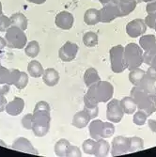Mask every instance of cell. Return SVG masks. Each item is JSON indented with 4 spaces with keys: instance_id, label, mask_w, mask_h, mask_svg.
Instances as JSON below:
<instances>
[{
    "instance_id": "obj_1",
    "label": "cell",
    "mask_w": 156,
    "mask_h": 157,
    "mask_svg": "<svg viewBox=\"0 0 156 157\" xmlns=\"http://www.w3.org/2000/svg\"><path fill=\"white\" fill-rule=\"evenodd\" d=\"M130 95L135 100L137 108L145 111L148 116L156 112V95L148 93L138 86H135L131 90Z\"/></svg>"
},
{
    "instance_id": "obj_2",
    "label": "cell",
    "mask_w": 156,
    "mask_h": 157,
    "mask_svg": "<svg viewBox=\"0 0 156 157\" xmlns=\"http://www.w3.org/2000/svg\"><path fill=\"white\" fill-rule=\"evenodd\" d=\"M91 99L99 103H106L112 99L114 94V87L108 81L100 80L89 88L86 93Z\"/></svg>"
},
{
    "instance_id": "obj_3",
    "label": "cell",
    "mask_w": 156,
    "mask_h": 157,
    "mask_svg": "<svg viewBox=\"0 0 156 157\" xmlns=\"http://www.w3.org/2000/svg\"><path fill=\"white\" fill-rule=\"evenodd\" d=\"M51 116L48 110L33 111V127L32 131L37 137H42L48 134L50 130Z\"/></svg>"
},
{
    "instance_id": "obj_4",
    "label": "cell",
    "mask_w": 156,
    "mask_h": 157,
    "mask_svg": "<svg viewBox=\"0 0 156 157\" xmlns=\"http://www.w3.org/2000/svg\"><path fill=\"white\" fill-rule=\"evenodd\" d=\"M143 49L136 44H129L124 47V60L129 71L139 68L143 63Z\"/></svg>"
},
{
    "instance_id": "obj_5",
    "label": "cell",
    "mask_w": 156,
    "mask_h": 157,
    "mask_svg": "<svg viewBox=\"0 0 156 157\" xmlns=\"http://www.w3.org/2000/svg\"><path fill=\"white\" fill-rule=\"evenodd\" d=\"M5 40L7 41V45L13 49H23L27 44V37L25 31L13 25L6 31Z\"/></svg>"
},
{
    "instance_id": "obj_6",
    "label": "cell",
    "mask_w": 156,
    "mask_h": 157,
    "mask_svg": "<svg viewBox=\"0 0 156 157\" xmlns=\"http://www.w3.org/2000/svg\"><path fill=\"white\" fill-rule=\"evenodd\" d=\"M111 70L115 74H120L127 69L124 60V47L120 44L113 46L109 50Z\"/></svg>"
},
{
    "instance_id": "obj_7",
    "label": "cell",
    "mask_w": 156,
    "mask_h": 157,
    "mask_svg": "<svg viewBox=\"0 0 156 157\" xmlns=\"http://www.w3.org/2000/svg\"><path fill=\"white\" fill-rule=\"evenodd\" d=\"M123 116L124 112L122 110L120 101L118 99L110 100L106 106V119L113 123H119L121 121Z\"/></svg>"
},
{
    "instance_id": "obj_8",
    "label": "cell",
    "mask_w": 156,
    "mask_h": 157,
    "mask_svg": "<svg viewBox=\"0 0 156 157\" xmlns=\"http://www.w3.org/2000/svg\"><path fill=\"white\" fill-rule=\"evenodd\" d=\"M130 138L123 136H118L112 140L111 145V155L119 156L129 152Z\"/></svg>"
},
{
    "instance_id": "obj_9",
    "label": "cell",
    "mask_w": 156,
    "mask_h": 157,
    "mask_svg": "<svg viewBox=\"0 0 156 157\" xmlns=\"http://www.w3.org/2000/svg\"><path fill=\"white\" fill-rule=\"evenodd\" d=\"M78 50L79 47L76 44L67 41L60 47L59 51V56L63 62H70L76 58Z\"/></svg>"
},
{
    "instance_id": "obj_10",
    "label": "cell",
    "mask_w": 156,
    "mask_h": 157,
    "mask_svg": "<svg viewBox=\"0 0 156 157\" xmlns=\"http://www.w3.org/2000/svg\"><path fill=\"white\" fill-rule=\"evenodd\" d=\"M147 25L142 19H135L126 25V33L131 38H137L146 33Z\"/></svg>"
},
{
    "instance_id": "obj_11",
    "label": "cell",
    "mask_w": 156,
    "mask_h": 157,
    "mask_svg": "<svg viewBox=\"0 0 156 157\" xmlns=\"http://www.w3.org/2000/svg\"><path fill=\"white\" fill-rule=\"evenodd\" d=\"M101 13V22L110 23L118 17H120V13L116 2H110L105 4L104 8L100 10Z\"/></svg>"
},
{
    "instance_id": "obj_12",
    "label": "cell",
    "mask_w": 156,
    "mask_h": 157,
    "mask_svg": "<svg viewBox=\"0 0 156 157\" xmlns=\"http://www.w3.org/2000/svg\"><path fill=\"white\" fill-rule=\"evenodd\" d=\"M74 22V15L68 11H60L56 14L55 24V25L63 30H69L73 27Z\"/></svg>"
},
{
    "instance_id": "obj_13",
    "label": "cell",
    "mask_w": 156,
    "mask_h": 157,
    "mask_svg": "<svg viewBox=\"0 0 156 157\" xmlns=\"http://www.w3.org/2000/svg\"><path fill=\"white\" fill-rule=\"evenodd\" d=\"M11 148L19 151L38 155V151L35 150V148L31 144V142L25 137H18L17 139H15L12 143Z\"/></svg>"
},
{
    "instance_id": "obj_14",
    "label": "cell",
    "mask_w": 156,
    "mask_h": 157,
    "mask_svg": "<svg viewBox=\"0 0 156 157\" xmlns=\"http://www.w3.org/2000/svg\"><path fill=\"white\" fill-rule=\"evenodd\" d=\"M25 108V101L20 97H15L11 102L8 103L5 111L10 116H18Z\"/></svg>"
},
{
    "instance_id": "obj_15",
    "label": "cell",
    "mask_w": 156,
    "mask_h": 157,
    "mask_svg": "<svg viewBox=\"0 0 156 157\" xmlns=\"http://www.w3.org/2000/svg\"><path fill=\"white\" fill-rule=\"evenodd\" d=\"M42 80L48 87H55L59 82V74L55 69L48 68L44 70V73L42 75Z\"/></svg>"
},
{
    "instance_id": "obj_16",
    "label": "cell",
    "mask_w": 156,
    "mask_h": 157,
    "mask_svg": "<svg viewBox=\"0 0 156 157\" xmlns=\"http://www.w3.org/2000/svg\"><path fill=\"white\" fill-rule=\"evenodd\" d=\"M84 110L86 111L89 117L91 119L97 118L98 114H99V106H98V103L96 101H94L93 99H91L89 95L85 94L84 96Z\"/></svg>"
},
{
    "instance_id": "obj_17",
    "label": "cell",
    "mask_w": 156,
    "mask_h": 157,
    "mask_svg": "<svg viewBox=\"0 0 156 157\" xmlns=\"http://www.w3.org/2000/svg\"><path fill=\"white\" fill-rule=\"evenodd\" d=\"M90 120L91 118L89 117V114L85 110H81L74 116L73 125L75 128H78V129H83V128H85L87 125H89Z\"/></svg>"
},
{
    "instance_id": "obj_18",
    "label": "cell",
    "mask_w": 156,
    "mask_h": 157,
    "mask_svg": "<svg viewBox=\"0 0 156 157\" xmlns=\"http://www.w3.org/2000/svg\"><path fill=\"white\" fill-rule=\"evenodd\" d=\"M84 22L88 25H95L101 22L100 10L96 9H89L84 14Z\"/></svg>"
},
{
    "instance_id": "obj_19",
    "label": "cell",
    "mask_w": 156,
    "mask_h": 157,
    "mask_svg": "<svg viewBox=\"0 0 156 157\" xmlns=\"http://www.w3.org/2000/svg\"><path fill=\"white\" fill-rule=\"evenodd\" d=\"M120 105L124 114H127V115L135 114L137 109V105L132 96H126L122 100H120Z\"/></svg>"
},
{
    "instance_id": "obj_20",
    "label": "cell",
    "mask_w": 156,
    "mask_h": 157,
    "mask_svg": "<svg viewBox=\"0 0 156 157\" xmlns=\"http://www.w3.org/2000/svg\"><path fill=\"white\" fill-rule=\"evenodd\" d=\"M103 124H104V121L101 120H94L89 123V135H90V137L93 138L94 140H98L102 138L101 134H102V129H103Z\"/></svg>"
},
{
    "instance_id": "obj_21",
    "label": "cell",
    "mask_w": 156,
    "mask_h": 157,
    "mask_svg": "<svg viewBox=\"0 0 156 157\" xmlns=\"http://www.w3.org/2000/svg\"><path fill=\"white\" fill-rule=\"evenodd\" d=\"M11 25L13 26H17L21 28L22 30L25 31L27 28V18L25 17V14L21 12H16L13 13L12 15L10 17Z\"/></svg>"
},
{
    "instance_id": "obj_22",
    "label": "cell",
    "mask_w": 156,
    "mask_h": 157,
    "mask_svg": "<svg viewBox=\"0 0 156 157\" xmlns=\"http://www.w3.org/2000/svg\"><path fill=\"white\" fill-rule=\"evenodd\" d=\"M27 73L31 77L39 78L44 75V67H42V65L40 64V62H39L38 60H32L28 63Z\"/></svg>"
},
{
    "instance_id": "obj_23",
    "label": "cell",
    "mask_w": 156,
    "mask_h": 157,
    "mask_svg": "<svg viewBox=\"0 0 156 157\" xmlns=\"http://www.w3.org/2000/svg\"><path fill=\"white\" fill-rule=\"evenodd\" d=\"M100 80H101V77H100V75H99L96 69L89 68L86 70V72H85V74H84V82L88 88H89L90 86L99 82Z\"/></svg>"
},
{
    "instance_id": "obj_24",
    "label": "cell",
    "mask_w": 156,
    "mask_h": 157,
    "mask_svg": "<svg viewBox=\"0 0 156 157\" xmlns=\"http://www.w3.org/2000/svg\"><path fill=\"white\" fill-rule=\"evenodd\" d=\"M155 80L150 77L149 75H145V76L140 81L138 87L141 88L143 90L147 91L150 94L156 95V87H155Z\"/></svg>"
},
{
    "instance_id": "obj_25",
    "label": "cell",
    "mask_w": 156,
    "mask_h": 157,
    "mask_svg": "<svg viewBox=\"0 0 156 157\" xmlns=\"http://www.w3.org/2000/svg\"><path fill=\"white\" fill-rule=\"evenodd\" d=\"M120 13V17L127 16L128 14H130L136 7V0H130L128 2H120L118 1L116 2Z\"/></svg>"
},
{
    "instance_id": "obj_26",
    "label": "cell",
    "mask_w": 156,
    "mask_h": 157,
    "mask_svg": "<svg viewBox=\"0 0 156 157\" xmlns=\"http://www.w3.org/2000/svg\"><path fill=\"white\" fill-rule=\"evenodd\" d=\"M109 150L110 145L106 140H105V138L96 140V147L94 151L95 156H106L109 152Z\"/></svg>"
},
{
    "instance_id": "obj_27",
    "label": "cell",
    "mask_w": 156,
    "mask_h": 157,
    "mask_svg": "<svg viewBox=\"0 0 156 157\" xmlns=\"http://www.w3.org/2000/svg\"><path fill=\"white\" fill-rule=\"evenodd\" d=\"M156 45V37L152 34L142 35L139 39V46L144 51H148Z\"/></svg>"
},
{
    "instance_id": "obj_28",
    "label": "cell",
    "mask_w": 156,
    "mask_h": 157,
    "mask_svg": "<svg viewBox=\"0 0 156 157\" xmlns=\"http://www.w3.org/2000/svg\"><path fill=\"white\" fill-rule=\"evenodd\" d=\"M70 143L65 138L59 139L55 145V153L58 156H67Z\"/></svg>"
},
{
    "instance_id": "obj_29",
    "label": "cell",
    "mask_w": 156,
    "mask_h": 157,
    "mask_svg": "<svg viewBox=\"0 0 156 157\" xmlns=\"http://www.w3.org/2000/svg\"><path fill=\"white\" fill-rule=\"evenodd\" d=\"M145 75H146V72L142 69L136 68V69L131 70L129 74V81L134 86H138L140 81L145 76Z\"/></svg>"
},
{
    "instance_id": "obj_30",
    "label": "cell",
    "mask_w": 156,
    "mask_h": 157,
    "mask_svg": "<svg viewBox=\"0 0 156 157\" xmlns=\"http://www.w3.org/2000/svg\"><path fill=\"white\" fill-rule=\"evenodd\" d=\"M40 44L37 40H31L27 42L25 48V53L28 58H36L40 53Z\"/></svg>"
},
{
    "instance_id": "obj_31",
    "label": "cell",
    "mask_w": 156,
    "mask_h": 157,
    "mask_svg": "<svg viewBox=\"0 0 156 157\" xmlns=\"http://www.w3.org/2000/svg\"><path fill=\"white\" fill-rule=\"evenodd\" d=\"M143 62L149 66L156 68V45L143 54Z\"/></svg>"
},
{
    "instance_id": "obj_32",
    "label": "cell",
    "mask_w": 156,
    "mask_h": 157,
    "mask_svg": "<svg viewBox=\"0 0 156 157\" xmlns=\"http://www.w3.org/2000/svg\"><path fill=\"white\" fill-rule=\"evenodd\" d=\"M98 35L93 31L86 32L83 36V44L87 47H95L98 44Z\"/></svg>"
},
{
    "instance_id": "obj_33",
    "label": "cell",
    "mask_w": 156,
    "mask_h": 157,
    "mask_svg": "<svg viewBox=\"0 0 156 157\" xmlns=\"http://www.w3.org/2000/svg\"><path fill=\"white\" fill-rule=\"evenodd\" d=\"M9 90H10L9 84L0 85V112L5 110L6 105L8 104V101H7L5 95L9 92Z\"/></svg>"
},
{
    "instance_id": "obj_34",
    "label": "cell",
    "mask_w": 156,
    "mask_h": 157,
    "mask_svg": "<svg viewBox=\"0 0 156 157\" xmlns=\"http://www.w3.org/2000/svg\"><path fill=\"white\" fill-rule=\"evenodd\" d=\"M144 147V141L141 137L138 136H133L130 137V148L129 152H134L138 150H142Z\"/></svg>"
},
{
    "instance_id": "obj_35",
    "label": "cell",
    "mask_w": 156,
    "mask_h": 157,
    "mask_svg": "<svg viewBox=\"0 0 156 157\" xmlns=\"http://www.w3.org/2000/svg\"><path fill=\"white\" fill-rule=\"evenodd\" d=\"M115 133V126L113 122H104L103 124V129H102V134L101 136L102 138H109L111 137Z\"/></svg>"
},
{
    "instance_id": "obj_36",
    "label": "cell",
    "mask_w": 156,
    "mask_h": 157,
    "mask_svg": "<svg viewBox=\"0 0 156 157\" xmlns=\"http://www.w3.org/2000/svg\"><path fill=\"white\" fill-rule=\"evenodd\" d=\"M95 147H96V140H94L93 138L85 140L82 144L84 152L86 154H89V155H94Z\"/></svg>"
},
{
    "instance_id": "obj_37",
    "label": "cell",
    "mask_w": 156,
    "mask_h": 157,
    "mask_svg": "<svg viewBox=\"0 0 156 157\" xmlns=\"http://www.w3.org/2000/svg\"><path fill=\"white\" fill-rule=\"evenodd\" d=\"M148 115H147V113L143 110H138V111H135V115H134V123L138 125V126H142L145 124L147 119H148Z\"/></svg>"
},
{
    "instance_id": "obj_38",
    "label": "cell",
    "mask_w": 156,
    "mask_h": 157,
    "mask_svg": "<svg viewBox=\"0 0 156 157\" xmlns=\"http://www.w3.org/2000/svg\"><path fill=\"white\" fill-rule=\"evenodd\" d=\"M28 84V75L25 72H21L20 76L16 83L14 84V86L18 89V90H24Z\"/></svg>"
},
{
    "instance_id": "obj_39",
    "label": "cell",
    "mask_w": 156,
    "mask_h": 157,
    "mask_svg": "<svg viewBox=\"0 0 156 157\" xmlns=\"http://www.w3.org/2000/svg\"><path fill=\"white\" fill-rule=\"evenodd\" d=\"M10 76V70L0 66V85L9 84Z\"/></svg>"
},
{
    "instance_id": "obj_40",
    "label": "cell",
    "mask_w": 156,
    "mask_h": 157,
    "mask_svg": "<svg viewBox=\"0 0 156 157\" xmlns=\"http://www.w3.org/2000/svg\"><path fill=\"white\" fill-rule=\"evenodd\" d=\"M22 125L26 130H32L33 127V114L28 113L22 119Z\"/></svg>"
},
{
    "instance_id": "obj_41",
    "label": "cell",
    "mask_w": 156,
    "mask_h": 157,
    "mask_svg": "<svg viewBox=\"0 0 156 157\" xmlns=\"http://www.w3.org/2000/svg\"><path fill=\"white\" fill-rule=\"evenodd\" d=\"M10 26H11V23H10V17L1 14V15H0V31L6 32Z\"/></svg>"
},
{
    "instance_id": "obj_42",
    "label": "cell",
    "mask_w": 156,
    "mask_h": 157,
    "mask_svg": "<svg viewBox=\"0 0 156 157\" xmlns=\"http://www.w3.org/2000/svg\"><path fill=\"white\" fill-rule=\"evenodd\" d=\"M21 74V71L17 70V69H12L10 70V81H9V85H13L16 83V81L18 80L19 76Z\"/></svg>"
},
{
    "instance_id": "obj_43",
    "label": "cell",
    "mask_w": 156,
    "mask_h": 157,
    "mask_svg": "<svg viewBox=\"0 0 156 157\" xmlns=\"http://www.w3.org/2000/svg\"><path fill=\"white\" fill-rule=\"evenodd\" d=\"M82 155V152L80 151V149L76 146H73V145H70V148H69V151H68V154L67 156H78L80 157Z\"/></svg>"
},
{
    "instance_id": "obj_44",
    "label": "cell",
    "mask_w": 156,
    "mask_h": 157,
    "mask_svg": "<svg viewBox=\"0 0 156 157\" xmlns=\"http://www.w3.org/2000/svg\"><path fill=\"white\" fill-rule=\"evenodd\" d=\"M37 110H48V111H50V105L45 101H40L36 104V105L34 107V111H37Z\"/></svg>"
},
{
    "instance_id": "obj_45",
    "label": "cell",
    "mask_w": 156,
    "mask_h": 157,
    "mask_svg": "<svg viewBox=\"0 0 156 157\" xmlns=\"http://www.w3.org/2000/svg\"><path fill=\"white\" fill-rule=\"evenodd\" d=\"M146 10L149 13H153V12H156V0H154V1L152 2H150L147 7H146Z\"/></svg>"
},
{
    "instance_id": "obj_46",
    "label": "cell",
    "mask_w": 156,
    "mask_h": 157,
    "mask_svg": "<svg viewBox=\"0 0 156 157\" xmlns=\"http://www.w3.org/2000/svg\"><path fill=\"white\" fill-rule=\"evenodd\" d=\"M146 75H149L150 77H151L152 79H154V80L156 81V68L150 66V67H149V69L147 70Z\"/></svg>"
},
{
    "instance_id": "obj_47",
    "label": "cell",
    "mask_w": 156,
    "mask_h": 157,
    "mask_svg": "<svg viewBox=\"0 0 156 157\" xmlns=\"http://www.w3.org/2000/svg\"><path fill=\"white\" fill-rule=\"evenodd\" d=\"M148 125L151 132L156 133V120H148Z\"/></svg>"
},
{
    "instance_id": "obj_48",
    "label": "cell",
    "mask_w": 156,
    "mask_h": 157,
    "mask_svg": "<svg viewBox=\"0 0 156 157\" xmlns=\"http://www.w3.org/2000/svg\"><path fill=\"white\" fill-rule=\"evenodd\" d=\"M7 45V41L4 38H2L1 36H0V51H1L5 46Z\"/></svg>"
},
{
    "instance_id": "obj_49",
    "label": "cell",
    "mask_w": 156,
    "mask_h": 157,
    "mask_svg": "<svg viewBox=\"0 0 156 157\" xmlns=\"http://www.w3.org/2000/svg\"><path fill=\"white\" fill-rule=\"evenodd\" d=\"M28 2L30 3H34V4H38V5H40V4H44L46 2V0H27Z\"/></svg>"
},
{
    "instance_id": "obj_50",
    "label": "cell",
    "mask_w": 156,
    "mask_h": 157,
    "mask_svg": "<svg viewBox=\"0 0 156 157\" xmlns=\"http://www.w3.org/2000/svg\"><path fill=\"white\" fill-rule=\"evenodd\" d=\"M154 0H136V2L141 3V2H152Z\"/></svg>"
},
{
    "instance_id": "obj_51",
    "label": "cell",
    "mask_w": 156,
    "mask_h": 157,
    "mask_svg": "<svg viewBox=\"0 0 156 157\" xmlns=\"http://www.w3.org/2000/svg\"><path fill=\"white\" fill-rule=\"evenodd\" d=\"M118 1H120V2H128L130 0H114L113 2H118Z\"/></svg>"
},
{
    "instance_id": "obj_52",
    "label": "cell",
    "mask_w": 156,
    "mask_h": 157,
    "mask_svg": "<svg viewBox=\"0 0 156 157\" xmlns=\"http://www.w3.org/2000/svg\"><path fill=\"white\" fill-rule=\"evenodd\" d=\"M1 14H3V9H2V4L0 2V15H1Z\"/></svg>"
},
{
    "instance_id": "obj_53",
    "label": "cell",
    "mask_w": 156,
    "mask_h": 157,
    "mask_svg": "<svg viewBox=\"0 0 156 157\" xmlns=\"http://www.w3.org/2000/svg\"><path fill=\"white\" fill-rule=\"evenodd\" d=\"M0 145H2V146H4V147H7V145L4 143V142H2L1 140H0Z\"/></svg>"
},
{
    "instance_id": "obj_54",
    "label": "cell",
    "mask_w": 156,
    "mask_h": 157,
    "mask_svg": "<svg viewBox=\"0 0 156 157\" xmlns=\"http://www.w3.org/2000/svg\"><path fill=\"white\" fill-rule=\"evenodd\" d=\"M153 29H155V31H156V22H155V24H154V27H153Z\"/></svg>"
},
{
    "instance_id": "obj_55",
    "label": "cell",
    "mask_w": 156,
    "mask_h": 157,
    "mask_svg": "<svg viewBox=\"0 0 156 157\" xmlns=\"http://www.w3.org/2000/svg\"><path fill=\"white\" fill-rule=\"evenodd\" d=\"M0 66H1V64H0Z\"/></svg>"
}]
</instances>
